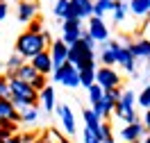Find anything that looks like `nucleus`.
<instances>
[{
	"instance_id": "obj_48",
	"label": "nucleus",
	"mask_w": 150,
	"mask_h": 143,
	"mask_svg": "<svg viewBox=\"0 0 150 143\" xmlns=\"http://www.w3.org/2000/svg\"><path fill=\"white\" fill-rule=\"evenodd\" d=\"M148 16H150V11H148Z\"/></svg>"
},
{
	"instance_id": "obj_22",
	"label": "nucleus",
	"mask_w": 150,
	"mask_h": 143,
	"mask_svg": "<svg viewBox=\"0 0 150 143\" xmlns=\"http://www.w3.org/2000/svg\"><path fill=\"white\" fill-rule=\"evenodd\" d=\"M114 9V0H93V16L103 18L107 11Z\"/></svg>"
},
{
	"instance_id": "obj_16",
	"label": "nucleus",
	"mask_w": 150,
	"mask_h": 143,
	"mask_svg": "<svg viewBox=\"0 0 150 143\" xmlns=\"http://www.w3.org/2000/svg\"><path fill=\"white\" fill-rule=\"evenodd\" d=\"M39 105H43V109L46 111H55L57 107V98H55V89L48 84L41 93H39Z\"/></svg>"
},
{
	"instance_id": "obj_14",
	"label": "nucleus",
	"mask_w": 150,
	"mask_h": 143,
	"mask_svg": "<svg viewBox=\"0 0 150 143\" xmlns=\"http://www.w3.org/2000/svg\"><path fill=\"white\" fill-rule=\"evenodd\" d=\"M146 127H143V125H141V120L139 123H134V125H125V127H123L121 130V139L125 143H137L141 139V136H146Z\"/></svg>"
},
{
	"instance_id": "obj_13",
	"label": "nucleus",
	"mask_w": 150,
	"mask_h": 143,
	"mask_svg": "<svg viewBox=\"0 0 150 143\" xmlns=\"http://www.w3.org/2000/svg\"><path fill=\"white\" fill-rule=\"evenodd\" d=\"M30 64H32V68L37 70L39 75H50L52 73V61H50V55H48V50H43V52H39L37 57L30 59Z\"/></svg>"
},
{
	"instance_id": "obj_1",
	"label": "nucleus",
	"mask_w": 150,
	"mask_h": 143,
	"mask_svg": "<svg viewBox=\"0 0 150 143\" xmlns=\"http://www.w3.org/2000/svg\"><path fill=\"white\" fill-rule=\"evenodd\" d=\"M52 43V37L50 32L43 30L41 34H30V32H23L18 39H16V55L23 57L25 61H30L32 57H37L39 52H43L46 46Z\"/></svg>"
},
{
	"instance_id": "obj_44",
	"label": "nucleus",
	"mask_w": 150,
	"mask_h": 143,
	"mask_svg": "<svg viewBox=\"0 0 150 143\" xmlns=\"http://www.w3.org/2000/svg\"><path fill=\"white\" fill-rule=\"evenodd\" d=\"M2 143H21V134H11L7 141H2Z\"/></svg>"
},
{
	"instance_id": "obj_27",
	"label": "nucleus",
	"mask_w": 150,
	"mask_h": 143,
	"mask_svg": "<svg viewBox=\"0 0 150 143\" xmlns=\"http://www.w3.org/2000/svg\"><path fill=\"white\" fill-rule=\"evenodd\" d=\"M86 91H89V100H91V107H93V105H98V102L103 100V95H105V91H103V89H100L98 84L89 86Z\"/></svg>"
},
{
	"instance_id": "obj_15",
	"label": "nucleus",
	"mask_w": 150,
	"mask_h": 143,
	"mask_svg": "<svg viewBox=\"0 0 150 143\" xmlns=\"http://www.w3.org/2000/svg\"><path fill=\"white\" fill-rule=\"evenodd\" d=\"M127 50L134 59H150V41L141 39V41H132L127 43Z\"/></svg>"
},
{
	"instance_id": "obj_36",
	"label": "nucleus",
	"mask_w": 150,
	"mask_h": 143,
	"mask_svg": "<svg viewBox=\"0 0 150 143\" xmlns=\"http://www.w3.org/2000/svg\"><path fill=\"white\" fill-rule=\"evenodd\" d=\"M25 32H30V34H41L43 32V25H41V20H32V23H28V30Z\"/></svg>"
},
{
	"instance_id": "obj_21",
	"label": "nucleus",
	"mask_w": 150,
	"mask_h": 143,
	"mask_svg": "<svg viewBox=\"0 0 150 143\" xmlns=\"http://www.w3.org/2000/svg\"><path fill=\"white\" fill-rule=\"evenodd\" d=\"M37 118H39V107H28V109H21L18 111V123L34 125Z\"/></svg>"
},
{
	"instance_id": "obj_17",
	"label": "nucleus",
	"mask_w": 150,
	"mask_h": 143,
	"mask_svg": "<svg viewBox=\"0 0 150 143\" xmlns=\"http://www.w3.org/2000/svg\"><path fill=\"white\" fill-rule=\"evenodd\" d=\"M9 120V123H18V111L14 109L11 100H0V123ZM21 125V123H18Z\"/></svg>"
},
{
	"instance_id": "obj_11",
	"label": "nucleus",
	"mask_w": 150,
	"mask_h": 143,
	"mask_svg": "<svg viewBox=\"0 0 150 143\" xmlns=\"http://www.w3.org/2000/svg\"><path fill=\"white\" fill-rule=\"evenodd\" d=\"M16 16H18L21 23H32V20L39 18V7L34 0H18V9H16Z\"/></svg>"
},
{
	"instance_id": "obj_39",
	"label": "nucleus",
	"mask_w": 150,
	"mask_h": 143,
	"mask_svg": "<svg viewBox=\"0 0 150 143\" xmlns=\"http://www.w3.org/2000/svg\"><path fill=\"white\" fill-rule=\"evenodd\" d=\"M121 89H118V86H116V89H109V91H105V95H107V98H112L114 102H118V100H121Z\"/></svg>"
},
{
	"instance_id": "obj_35",
	"label": "nucleus",
	"mask_w": 150,
	"mask_h": 143,
	"mask_svg": "<svg viewBox=\"0 0 150 143\" xmlns=\"http://www.w3.org/2000/svg\"><path fill=\"white\" fill-rule=\"evenodd\" d=\"M80 41H82V43H84L86 48L96 50V41H93L91 37H89V32H86V30H80Z\"/></svg>"
},
{
	"instance_id": "obj_33",
	"label": "nucleus",
	"mask_w": 150,
	"mask_h": 143,
	"mask_svg": "<svg viewBox=\"0 0 150 143\" xmlns=\"http://www.w3.org/2000/svg\"><path fill=\"white\" fill-rule=\"evenodd\" d=\"M137 102H139V105L143 107L146 111L150 109V86H146V89H143V91L139 93V98H137Z\"/></svg>"
},
{
	"instance_id": "obj_38",
	"label": "nucleus",
	"mask_w": 150,
	"mask_h": 143,
	"mask_svg": "<svg viewBox=\"0 0 150 143\" xmlns=\"http://www.w3.org/2000/svg\"><path fill=\"white\" fill-rule=\"evenodd\" d=\"M48 136H50V139H55L57 143H71L66 136H62V132H59V130H50V132H48Z\"/></svg>"
},
{
	"instance_id": "obj_10",
	"label": "nucleus",
	"mask_w": 150,
	"mask_h": 143,
	"mask_svg": "<svg viewBox=\"0 0 150 143\" xmlns=\"http://www.w3.org/2000/svg\"><path fill=\"white\" fill-rule=\"evenodd\" d=\"M86 32H89V37L93 39L96 43H107V39H109V27L105 25L103 18H96V16L89 18V27H86Z\"/></svg>"
},
{
	"instance_id": "obj_46",
	"label": "nucleus",
	"mask_w": 150,
	"mask_h": 143,
	"mask_svg": "<svg viewBox=\"0 0 150 143\" xmlns=\"http://www.w3.org/2000/svg\"><path fill=\"white\" fill-rule=\"evenodd\" d=\"M143 143H150V134H146V136H143Z\"/></svg>"
},
{
	"instance_id": "obj_42",
	"label": "nucleus",
	"mask_w": 150,
	"mask_h": 143,
	"mask_svg": "<svg viewBox=\"0 0 150 143\" xmlns=\"http://www.w3.org/2000/svg\"><path fill=\"white\" fill-rule=\"evenodd\" d=\"M141 125H143V127H146V132L150 134V109L146 111V116H143V120H141Z\"/></svg>"
},
{
	"instance_id": "obj_40",
	"label": "nucleus",
	"mask_w": 150,
	"mask_h": 143,
	"mask_svg": "<svg viewBox=\"0 0 150 143\" xmlns=\"http://www.w3.org/2000/svg\"><path fill=\"white\" fill-rule=\"evenodd\" d=\"M34 141H37V134H32V132L21 134V143H34Z\"/></svg>"
},
{
	"instance_id": "obj_18",
	"label": "nucleus",
	"mask_w": 150,
	"mask_h": 143,
	"mask_svg": "<svg viewBox=\"0 0 150 143\" xmlns=\"http://www.w3.org/2000/svg\"><path fill=\"white\" fill-rule=\"evenodd\" d=\"M96 64H91V66L82 68V70H77V75H80V86H84V89H89V86L96 84Z\"/></svg>"
},
{
	"instance_id": "obj_47",
	"label": "nucleus",
	"mask_w": 150,
	"mask_h": 143,
	"mask_svg": "<svg viewBox=\"0 0 150 143\" xmlns=\"http://www.w3.org/2000/svg\"><path fill=\"white\" fill-rule=\"evenodd\" d=\"M0 2H5V5H7V2H9V0H0Z\"/></svg>"
},
{
	"instance_id": "obj_3",
	"label": "nucleus",
	"mask_w": 150,
	"mask_h": 143,
	"mask_svg": "<svg viewBox=\"0 0 150 143\" xmlns=\"http://www.w3.org/2000/svg\"><path fill=\"white\" fill-rule=\"evenodd\" d=\"M114 111H116V116H118L125 125L139 123L141 118L137 116V111H134V91H123L121 100H118L116 107H114Z\"/></svg>"
},
{
	"instance_id": "obj_7",
	"label": "nucleus",
	"mask_w": 150,
	"mask_h": 143,
	"mask_svg": "<svg viewBox=\"0 0 150 143\" xmlns=\"http://www.w3.org/2000/svg\"><path fill=\"white\" fill-rule=\"evenodd\" d=\"M91 16H93V0H68V14H66V18L84 20V18H91Z\"/></svg>"
},
{
	"instance_id": "obj_8",
	"label": "nucleus",
	"mask_w": 150,
	"mask_h": 143,
	"mask_svg": "<svg viewBox=\"0 0 150 143\" xmlns=\"http://www.w3.org/2000/svg\"><path fill=\"white\" fill-rule=\"evenodd\" d=\"M107 46L114 50V55H116V64L123 66L127 73H134V57L130 55L127 46H123L121 41H107Z\"/></svg>"
},
{
	"instance_id": "obj_9",
	"label": "nucleus",
	"mask_w": 150,
	"mask_h": 143,
	"mask_svg": "<svg viewBox=\"0 0 150 143\" xmlns=\"http://www.w3.org/2000/svg\"><path fill=\"white\" fill-rule=\"evenodd\" d=\"M48 48H50V50H48V55H50V61H52V70L68 61V46H66L62 39H55Z\"/></svg>"
},
{
	"instance_id": "obj_34",
	"label": "nucleus",
	"mask_w": 150,
	"mask_h": 143,
	"mask_svg": "<svg viewBox=\"0 0 150 143\" xmlns=\"http://www.w3.org/2000/svg\"><path fill=\"white\" fill-rule=\"evenodd\" d=\"M62 41H64L66 46H73L80 41V30H75V32H62Z\"/></svg>"
},
{
	"instance_id": "obj_41",
	"label": "nucleus",
	"mask_w": 150,
	"mask_h": 143,
	"mask_svg": "<svg viewBox=\"0 0 150 143\" xmlns=\"http://www.w3.org/2000/svg\"><path fill=\"white\" fill-rule=\"evenodd\" d=\"M82 136H84V143H100V141H98V139L93 136V134L86 130V127H84V132H82Z\"/></svg>"
},
{
	"instance_id": "obj_20",
	"label": "nucleus",
	"mask_w": 150,
	"mask_h": 143,
	"mask_svg": "<svg viewBox=\"0 0 150 143\" xmlns=\"http://www.w3.org/2000/svg\"><path fill=\"white\" fill-rule=\"evenodd\" d=\"M127 11H132L134 16H148V11H150V0H130Z\"/></svg>"
},
{
	"instance_id": "obj_30",
	"label": "nucleus",
	"mask_w": 150,
	"mask_h": 143,
	"mask_svg": "<svg viewBox=\"0 0 150 143\" xmlns=\"http://www.w3.org/2000/svg\"><path fill=\"white\" fill-rule=\"evenodd\" d=\"M11 98V89H9V80L5 75H0V100H9Z\"/></svg>"
},
{
	"instance_id": "obj_28",
	"label": "nucleus",
	"mask_w": 150,
	"mask_h": 143,
	"mask_svg": "<svg viewBox=\"0 0 150 143\" xmlns=\"http://www.w3.org/2000/svg\"><path fill=\"white\" fill-rule=\"evenodd\" d=\"M100 143H116V141H114L112 125H109V123H103V125H100Z\"/></svg>"
},
{
	"instance_id": "obj_19",
	"label": "nucleus",
	"mask_w": 150,
	"mask_h": 143,
	"mask_svg": "<svg viewBox=\"0 0 150 143\" xmlns=\"http://www.w3.org/2000/svg\"><path fill=\"white\" fill-rule=\"evenodd\" d=\"M37 75H39V73L32 68V64H30V61H25V64H23V66H21L16 73H14V77H16V80H21V82H28V84H30V82H32Z\"/></svg>"
},
{
	"instance_id": "obj_26",
	"label": "nucleus",
	"mask_w": 150,
	"mask_h": 143,
	"mask_svg": "<svg viewBox=\"0 0 150 143\" xmlns=\"http://www.w3.org/2000/svg\"><path fill=\"white\" fill-rule=\"evenodd\" d=\"M100 105V111H103V118H107V116L114 114V107H116V102H114L112 98H107V95H103V100L98 102Z\"/></svg>"
},
{
	"instance_id": "obj_23",
	"label": "nucleus",
	"mask_w": 150,
	"mask_h": 143,
	"mask_svg": "<svg viewBox=\"0 0 150 143\" xmlns=\"http://www.w3.org/2000/svg\"><path fill=\"white\" fill-rule=\"evenodd\" d=\"M23 64H25V59L18 57V55L14 52V55L7 59V70H5V77H7V80H9V77H14V73H16V70H18Z\"/></svg>"
},
{
	"instance_id": "obj_31",
	"label": "nucleus",
	"mask_w": 150,
	"mask_h": 143,
	"mask_svg": "<svg viewBox=\"0 0 150 143\" xmlns=\"http://www.w3.org/2000/svg\"><path fill=\"white\" fill-rule=\"evenodd\" d=\"M30 86H32L37 93H41V91H43V89L48 86V77H46V75H37L34 80H32V82H30Z\"/></svg>"
},
{
	"instance_id": "obj_5",
	"label": "nucleus",
	"mask_w": 150,
	"mask_h": 143,
	"mask_svg": "<svg viewBox=\"0 0 150 143\" xmlns=\"http://www.w3.org/2000/svg\"><path fill=\"white\" fill-rule=\"evenodd\" d=\"M52 82H59L62 86H68V89H77L80 86V75L75 70L73 64H62L59 68L52 70Z\"/></svg>"
},
{
	"instance_id": "obj_43",
	"label": "nucleus",
	"mask_w": 150,
	"mask_h": 143,
	"mask_svg": "<svg viewBox=\"0 0 150 143\" xmlns=\"http://www.w3.org/2000/svg\"><path fill=\"white\" fill-rule=\"evenodd\" d=\"M34 143H52V139L48 136V134H41V136H37V141Z\"/></svg>"
},
{
	"instance_id": "obj_6",
	"label": "nucleus",
	"mask_w": 150,
	"mask_h": 143,
	"mask_svg": "<svg viewBox=\"0 0 150 143\" xmlns=\"http://www.w3.org/2000/svg\"><path fill=\"white\" fill-rule=\"evenodd\" d=\"M96 84L100 86L103 91H109V89H116L121 84V75L116 73V68L109 66H100L96 68Z\"/></svg>"
},
{
	"instance_id": "obj_45",
	"label": "nucleus",
	"mask_w": 150,
	"mask_h": 143,
	"mask_svg": "<svg viewBox=\"0 0 150 143\" xmlns=\"http://www.w3.org/2000/svg\"><path fill=\"white\" fill-rule=\"evenodd\" d=\"M2 18H7V5L5 2H0V20Z\"/></svg>"
},
{
	"instance_id": "obj_2",
	"label": "nucleus",
	"mask_w": 150,
	"mask_h": 143,
	"mask_svg": "<svg viewBox=\"0 0 150 143\" xmlns=\"http://www.w3.org/2000/svg\"><path fill=\"white\" fill-rule=\"evenodd\" d=\"M68 64H73L75 70L91 66V64H96V50L86 48L82 41H77L73 46H68Z\"/></svg>"
},
{
	"instance_id": "obj_29",
	"label": "nucleus",
	"mask_w": 150,
	"mask_h": 143,
	"mask_svg": "<svg viewBox=\"0 0 150 143\" xmlns=\"http://www.w3.org/2000/svg\"><path fill=\"white\" fill-rule=\"evenodd\" d=\"M75 30H82V20L80 18H66L62 23V32H75Z\"/></svg>"
},
{
	"instance_id": "obj_24",
	"label": "nucleus",
	"mask_w": 150,
	"mask_h": 143,
	"mask_svg": "<svg viewBox=\"0 0 150 143\" xmlns=\"http://www.w3.org/2000/svg\"><path fill=\"white\" fill-rule=\"evenodd\" d=\"M112 16H114V23H123V20H125V16H127V5H125L123 0H114Z\"/></svg>"
},
{
	"instance_id": "obj_12",
	"label": "nucleus",
	"mask_w": 150,
	"mask_h": 143,
	"mask_svg": "<svg viewBox=\"0 0 150 143\" xmlns=\"http://www.w3.org/2000/svg\"><path fill=\"white\" fill-rule=\"evenodd\" d=\"M55 111H57V116H59V120H62L64 132L73 136V134L77 132V125H75V116H73V111H71V107L68 105H57Z\"/></svg>"
},
{
	"instance_id": "obj_4",
	"label": "nucleus",
	"mask_w": 150,
	"mask_h": 143,
	"mask_svg": "<svg viewBox=\"0 0 150 143\" xmlns=\"http://www.w3.org/2000/svg\"><path fill=\"white\" fill-rule=\"evenodd\" d=\"M9 89H11V98H21V100H25L30 107H39V93L28 82H21L16 77H9Z\"/></svg>"
},
{
	"instance_id": "obj_25",
	"label": "nucleus",
	"mask_w": 150,
	"mask_h": 143,
	"mask_svg": "<svg viewBox=\"0 0 150 143\" xmlns=\"http://www.w3.org/2000/svg\"><path fill=\"white\" fill-rule=\"evenodd\" d=\"M100 64H103V66H109V68H114V64H116V55H114V50L107 46V43L100 48Z\"/></svg>"
},
{
	"instance_id": "obj_32",
	"label": "nucleus",
	"mask_w": 150,
	"mask_h": 143,
	"mask_svg": "<svg viewBox=\"0 0 150 143\" xmlns=\"http://www.w3.org/2000/svg\"><path fill=\"white\" fill-rule=\"evenodd\" d=\"M66 14H68V0H57V5H55V16L64 20Z\"/></svg>"
},
{
	"instance_id": "obj_37",
	"label": "nucleus",
	"mask_w": 150,
	"mask_h": 143,
	"mask_svg": "<svg viewBox=\"0 0 150 143\" xmlns=\"http://www.w3.org/2000/svg\"><path fill=\"white\" fill-rule=\"evenodd\" d=\"M0 127H2V130H7L9 134H18V123H9V120H2V123H0Z\"/></svg>"
}]
</instances>
